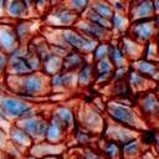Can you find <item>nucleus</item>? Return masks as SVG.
<instances>
[{
    "mask_svg": "<svg viewBox=\"0 0 159 159\" xmlns=\"http://www.w3.org/2000/svg\"><path fill=\"white\" fill-rule=\"evenodd\" d=\"M52 118L57 119L65 128L66 130L70 133L75 132V125H76V116H75V112L70 108V107H65V106H61V107H57L52 111Z\"/></svg>",
    "mask_w": 159,
    "mask_h": 159,
    "instance_id": "nucleus-22",
    "label": "nucleus"
},
{
    "mask_svg": "<svg viewBox=\"0 0 159 159\" xmlns=\"http://www.w3.org/2000/svg\"><path fill=\"white\" fill-rule=\"evenodd\" d=\"M127 81H128V84H129V88L132 89V92L133 93H140V94L150 92L157 84V82L148 80L147 77L142 76L140 73H138L137 71H134L132 68L129 71Z\"/></svg>",
    "mask_w": 159,
    "mask_h": 159,
    "instance_id": "nucleus-19",
    "label": "nucleus"
},
{
    "mask_svg": "<svg viewBox=\"0 0 159 159\" xmlns=\"http://www.w3.org/2000/svg\"><path fill=\"white\" fill-rule=\"evenodd\" d=\"M104 111L107 112L109 119L127 128L140 132L142 129H145L148 125L139 114L138 109H134L132 106H129L123 101H118V99L109 101L106 104Z\"/></svg>",
    "mask_w": 159,
    "mask_h": 159,
    "instance_id": "nucleus-2",
    "label": "nucleus"
},
{
    "mask_svg": "<svg viewBox=\"0 0 159 159\" xmlns=\"http://www.w3.org/2000/svg\"><path fill=\"white\" fill-rule=\"evenodd\" d=\"M62 71H63V58L52 53L46 60L42 61V72L46 76L52 77Z\"/></svg>",
    "mask_w": 159,
    "mask_h": 159,
    "instance_id": "nucleus-27",
    "label": "nucleus"
},
{
    "mask_svg": "<svg viewBox=\"0 0 159 159\" xmlns=\"http://www.w3.org/2000/svg\"><path fill=\"white\" fill-rule=\"evenodd\" d=\"M5 10H6V1H0V16L1 15H6Z\"/></svg>",
    "mask_w": 159,
    "mask_h": 159,
    "instance_id": "nucleus-43",
    "label": "nucleus"
},
{
    "mask_svg": "<svg viewBox=\"0 0 159 159\" xmlns=\"http://www.w3.org/2000/svg\"><path fill=\"white\" fill-rule=\"evenodd\" d=\"M26 51H27V46H20L11 56H9L6 72H5L7 76H26L32 73L31 68L29 67L24 57Z\"/></svg>",
    "mask_w": 159,
    "mask_h": 159,
    "instance_id": "nucleus-12",
    "label": "nucleus"
},
{
    "mask_svg": "<svg viewBox=\"0 0 159 159\" xmlns=\"http://www.w3.org/2000/svg\"><path fill=\"white\" fill-rule=\"evenodd\" d=\"M43 159H50V158H43Z\"/></svg>",
    "mask_w": 159,
    "mask_h": 159,
    "instance_id": "nucleus-48",
    "label": "nucleus"
},
{
    "mask_svg": "<svg viewBox=\"0 0 159 159\" xmlns=\"http://www.w3.org/2000/svg\"><path fill=\"white\" fill-rule=\"evenodd\" d=\"M109 53H111V42H99L91 55L92 62L96 63V62L107 60L109 58Z\"/></svg>",
    "mask_w": 159,
    "mask_h": 159,
    "instance_id": "nucleus-33",
    "label": "nucleus"
},
{
    "mask_svg": "<svg viewBox=\"0 0 159 159\" xmlns=\"http://www.w3.org/2000/svg\"><path fill=\"white\" fill-rule=\"evenodd\" d=\"M129 71H130V66L129 67H118V68H116L114 72H113L112 82H122V81H125L128 78Z\"/></svg>",
    "mask_w": 159,
    "mask_h": 159,
    "instance_id": "nucleus-37",
    "label": "nucleus"
},
{
    "mask_svg": "<svg viewBox=\"0 0 159 159\" xmlns=\"http://www.w3.org/2000/svg\"><path fill=\"white\" fill-rule=\"evenodd\" d=\"M130 19L128 16V14H118L114 12L113 17L111 19V31L113 34V39L114 36H124L128 34V30L130 27Z\"/></svg>",
    "mask_w": 159,
    "mask_h": 159,
    "instance_id": "nucleus-24",
    "label": "nucleus"
},
{
    "mask_svg": "<svg viewBox=\"0 0 159 159\" xmlns=\"http://www.w3.org/2000/svg\"><path fill=\"white\" fill-rule=\"evenodd\" d=\"M114 12L118 14H128L129 11V2L127 1H109Z\"/></svg>",
    "mask_w": 159,
    "mask_h": 159,
    "instance_id": "nucleus-39",
    "label": "nucleus"
},
{
    "mask_svg": "<svg viewBox=\"0 0 159 159\" xmlns=\"http://www.w3.org/2000/svg\"><path fill=\"white\" fill-rule=\"evenodd\" d=\"M103 134H104V138L114 140V142L119 143L120 145H123L133 139L140 138V132H138L135 129L127 128L124 125H120L109 118L106 122V128H104Z\"/></svg>",
    "mask_w": 159,
    "mask_h": 159,
    "instance_id": "nucleus-10",
    "label": "nucleus"
},
{
    "mask_svg": "<svg viewBox=\"0 0 159 159\" xmlns=\"http://www.w3.org/2000/svg\"><path fill=\"white\" fill-rule=\"evenodd\" d=\"M32 24H34V21H31V20H21V21H16V24L14 25L21 46H25V43L27 46L30 43V41H31L30 37H31V34L34 32Z\"/></svg>",
    "mask_w": 159,
    "mask_h": 159,
    "instance_id": "nucleus-30",
    "label": "nucleus"
},
{
    "mask_svg": "<svg viewBox=\"0 0 159 159\" xmlns=\"http://www.w3.org/2000/svg\"><path fill=\"white\" fill-rule=\"evenodd\" d=\"M15 124L19 125L32 139L34 144L40 143V142H45L48 119L43 118L42 116L36 113V114L25 117L22 119H19L17 122H15Z\"/></svg>",
    "mask_w": 159,
    "mask_h": 159,
    "instance_id": "nucleus-6",
    "label": "nucleus"
},
{
    "mask_svg": "<svg viewBox=\"0 0 159 159\" xmlns=\"http://www.w3.org/2000/svg\"><path fill=\"white\" fill-rule=\"evenodd\" d=\"M0 159H10V158H9L6 154H5V155H4V154H1V152H0Z\"/></svg>",
    "mask_w": 159,
    "mask_h": 159,
    "instance_id": "nucleus-46",
    "label": "nucleus"
},
{
    "mask_svg": "<svg viewBox=\"0 0 159 159\" xmlns=\"http://www.w3.org/2000/svg\"><path fill=\"white\" fill-rule=\"evenodd\" d=\"M50 84H51L52 92L67 93L68 91L75 89V87H78L77 72L62 71V72L50 77Z\"/></svg>",
    "mask_w": 159,
    "mask_h": 159,
    "instance_id": "nucleus-14",
    "label": "nucleus"
},
{
    "mask_svg": "<svg viewBox=\"0 0 159 159\" xmlns=\"http://www.w3.org/2000/svg\"><path fill=\"white\" fill-rule=\"evenodd\" d=\"M26 159H36V158H34V157H31V155H29Z\"/></svg>",
    "mask_w": 159,
    "mask_h": 159,
    "instance_id": "nucleus-47",
    "label": "nucleus"
},
{
    "mask_svg": "<svg viewBox=\"0 0 159 159\" xmlns=\"http://www.w3.org/2000/svg\"><path fill=\"white\" fill-rule=\"evenodd\" d=\"M80 122L82 124V129L88 133H103L106 128L107 119L102 117L98 109L93 106H86L80 113Z\"/></svg>",
    "mask_w": 159,
    "mask_h": 159,
    "instance_id": "nucleus-9",
    "label": "nucleus"
},
{
    "mask_svg": "<svg viewBox=\"0 0 159 159\" xmlns=\"http://www.w3.org/2000/svg\"><path fill=\"white\" fill-rule=\"evenodd\" d=\"M5 14L7 17L14 19L16 21H21V20H27L30 19V11L29 7L26 5V1H6V10Z\"/></svg>",
    "mask_w": 159,
    "mask_h": 159,
    "instance_id": "nucleus-23",
    "label": "nucleus"
},
{
    "mask_svg": "<svg viewBox=\"0 0 159 159\" xmlns=\"http://www.w3.org/2000/svg\"><path fill=\"white\" fill-rule=\"evenodd\" d=\"M138 159H158V155L153 152V150H150V149H147Z\"/></svg>",
    "mask_w": 159,
    "mask_h": 159,
    "instance_id": "nucleus-42",
    "label": "nucleus"
},
{
    "mask_svg": "<svg viewBox=\"0 0 159 159\" xmlns=\"http://www.w3.org/2000/svg\"><path fill=\"white\" fill-rule=\"evenodd\" d=\"M21 46L15 26L5 22H0V50L7 55L11 56L19 47Z\"/></svg>",
    "mask_w": 159,
    "mask_h": 159,
    "instance_id": "nucleus-13",
    "label": "nucleus"
},
{
    "mask_svg": "<svg viewBox=\"0 0 159 159\" xmlns=\"http://www.w3.org/2000/svg\"><path fill=\"white\" fill-rule=\"evenodd\" d=\"M77 80H78V87H88L89 84L94 83L96 71H94V63L92 61H88L77 72Z\"/></svg>",
    "mask_w": 159,
    "mask_h": 159,
    "instance_id": "nucleus-29",
    "label": "nucleus"
},
{
    "mask_svg": "<svg viewBox=\"0 0 159 159\" xmlns=\"http://www.w3.org/2000/svg\"><path fill=\"white\" fill-rule=\"evenodd\" d=\"M128 36L142 45H147L149 42L157 41L159 39V30L154 22V19L134 21L130 24L128 30Z\"/></svg>",
    "mask_w": 159,
    "mask_h": 159,
    "instance_id": "nucleus-7",
    "label": "nucleus"
},
{
    "mask_svg": "<svg viewBox=\"0 0 159 159\" xmlns=\"http://www.w3.org/2000/svg\"><path fill=\"white\" fill-rule=\"evenodd\" d=\"M117 42H118L120 50L123 51L124 56L128 58V61L130 63L144 57V45L137 42L130 36L124 35V36L119 37V40Z\"/></svg>",
    "mask_w": 159,
    "mask_h": 159,
    "instance_id": "nucleus-16",
    "label": "nucleus"
},
{
    "mask_svg": "<svg viewBox=\"0 0 159 159\" xmlns=\"http://www.w3.org/2000/svg\"><path fill=\"white\" fill-rule=\"evenodd\" d=\"M154 2V9H155V15H159V0L153 1Z\"/></svg>",
    "mask_w": 159,
    "mask_h": 159,
    "instance_id": "nucleus-44",
    "label": "nucleus"
},
{
    "mask_svg": "<svg viewBox=\"0 0 159 159\" xmlns=\"http://www.w3.org/2000/svg\"><path fill=\"white\" fill-rule=\"evenodd\" d=\"M158 159H159V158H158Z\"/></svg>",
    "mask_w": 159,
    "mask_h": 159,
    "instance_id": "nucleus-49",
    "label": "nucleus"
},
{
    "mask_svg": "<svg viewBox=\"0 0 159 159\" xmlns=\"http://www.w3.org/2000/svg\"><path fill=\"white\" fill-rule=\"evenodd\" d=\"M128 16L132 22L154 19L155 9L153 1H130Z\"/></svg>",
    "mask_w": 159,
    "mask_h": 159,
    "instance_id": "nucleus-15",
    "label": "nucleus"
},
{
    "mask_svg": "<svg viewBox=\"0 0 159 159\" xmlns=\"http://www.w3.org/2000/svg\"><path fill=\"white\" fill-rule=\"evenodd\" d=\"M154 22H155V25H157V27L159 30V15H155L154 16Z\"/></svg>",
    "mask_w": 159,
    "mask_h": 159,
    "instance_id": "nucleus-45",
    "label": "nucleus"
},
{
    "mask_svg": "<svg viewBox=\"0 0 159 159\" xmlns=\"http://www.w3.org/2000/svg\"><path fill=\"white\" fill-rule=\"evenodd\" d=\"M101 153L106 159H123L122 157V145L114 140L103 138L99 142Z\"/></svg>",
    "mask_w": 159,
    "mask_h": 159,
    "instance_id": "nucleus-25",
    "label": "nucleus"
},
{
    "mask_svg": "<svg viewBox=\"0 0 159 159\" xmlns=\"http://www.w3.org/2000/svg\"><path fill=\"white\" fill-rule=\"evenodd\" d=\"M10 150H12L14 153L21 154L17 149H15V148L11 145V143H10V140H9V137H7V132H6L4 128L0 127V152H5V154H6L7 157H10Z\"/></svg>",
    "mask_w": 159,
    "mask_h": 159,
    "instance_id": "nucleus-36",
    "label": "nucleus"
},
{
    "mask_svg": "<svg viewBox=\"0 0 159 159\" xmlns=\"http://www.w3.org/2000/svg\"><path fill=\"white\" fill-rule=\"evenodd\" d=\"M62 152H63V144H51L45 140V142L35 143L29 150V154L36 159H43L50 157H60Z\"/></svg>",
    "mask_w": 159,
    "mask_h": 159,
    "instance_id": "nucleus-18",
    "label": "nucleus"
},
{
    "mask_svg": "<svg viewBox=\"0 0 159 159\" xmlns=\"http://www.w3.org/2000/svg\"><path fill=\"white\" fill-rule=\"evenodd\" d=\"M6 86L20 98H39L51 92L50 77L42 71L26 76H7Z\"/></svg>",
    "mask_w": 159,
    "mask_h": 159,
    "instance_id": "nucleus-1",
    "label": "nucleus"
},
{
    "mask_svg": "<svg viewBox=\"0 0 159 159\" xmlns=\"http://www.w3.org/2000/svg\"><path fill=\"white\" fill-rule=\"evenodd\" d=\"M89 2L91 1H84V0H72V1H63V5L81 16L89 7Z\"/></svg>",
    "mask_w": 159,
    "mask_h": 159,
    "instance_id": "nucleus-35",
    "label": "nucleus"
},
{
    "mask_svg": "<svg viewBox=\"0 0 159 159\" xmlns=\"http://www.w3.org/2000/svg\"><path fill=\"white\" fill-rule=\"evenodd\" d=\"M109 60L112 61V63L114 65L116 68H118V67H129V66H130V62H129L128 58L124 56V53H123V51L120 50L118 42H114L113 40L111 41Z\"/></svg>",
    "mask_w": 159,
    "mask_h": 159,
    "instance_id": "nucleus-31",
    "label": "nucleus"
},
{
    "mask_svg": "<svg viewBox=\"0 0 159 159\" xmlns=\"http://www.w3.org/2000/svg\"><path fill=\"white\" fill-rule=\"evenodd\" d=\"M82 17L86 19V20H88V21H91V22H94V24H97V25H99V26H102V27H104V29L111 30V20H107V19L99 16V15L96 14L93 10H91L89 7L87 9V11L83 14Z\"/></svg>",
    "mask_w": 159,
    "mask_h": 159,
    "instance_id": "nucleus-34",
    "label": "nucleus"
},
{
    "mask_svg": "<svg viewBox=\"0 0 159 159\" xmlns=\"http://www.w3.org/2000/svg\"><path fill=\"white\" fill-rule=\"evenodd\" d=\"M53 5L55 7H51L45 15V24L52 29L75 27L81 16L65 6L63 2H53Z\"/></svg>",
    "mask_w": 159,
    "mask_h": 159,
    "instance_id": "nucleus-5",
    "label": "nucleus"
},
{
    "mask_svg": "<svg viewBox=\"0 0 159 159\" xmlns=\"http://www.w3.org/2000/svg\"><path fill=\"white\" fill-rule=\"evenodd\" d=\"M61 37L62 42L70 48V51H77L83 55H92L99 42L88 39L75 27L70 29H55Z\"/></svg>",
    "mask_w": 159,
    "mask_h": 159,
    "instance_id": "nucleus-4",
    "label": "nucleus"
},
{
    "mask_svg": "<svg viewBox=\"0 0 159 159\" xmlns=\"http://www.w3.org/2000/svg\"><path fill=\"white\" fill-rule=\"evenodd\" d=\"M86 55L80 53L77 51H71L63 58V71L70 72H78L88 61L84 58Z\"/></svg>",
    "mask_w": 159,
    "mask_h": 159,
    "instance_id": "nucleus-26",
    "label": "nucleus"
},
{
    "mask_svg": "<svg viewBox=\"0 0 159 159\" xmlns=\"http://www.w3.org/2000/svg\"><path fill=\"white\" fill-rule=\"evenodd\" d=\"M7 61H9V56H7V55H5V53L0 50V75L6 72Z\"/></svg>",
    "mask_w": 159,
    "mask_h": 159,
    "instance_id": "nucleus-41",
    "label": "nucleus"
},
{
    "mask_svg": "<svg viewBox=\"0 0 159 159\" xmlns=\"http://www.w3.org/2000/svg\"><path fill=\"white\" fill-rule=\"evenodd\" d=\"M7 137H9V140L11 143V145L15 149H17L20 153H22V152H27L29 153V150L34 145L32 139L19 125H16L15 123L7 130Z\"/></svg>",
    "mask_w": 159,
    "mask_h": 159,
    "instance_id": "nucleus-17",
    "label": "nucleus"
},
{
    "mask_svg": "<svg viewBox=\"0 0 159 159\" xmlns=\"http://www.w3.org/2000/svg\"><path fill=\"white\" fill-rule=\"evenodd\" d=\"M130 68L140 73L142 76L147 77L148 80L153 82L159 81V63L153 62L145 58H140L138 61H134L130 63Z\"/></svg>",
    "mask_w": 159,
    "mask_h": 159,
    "instance_id": "nucleus-20",
    "label": "nucleus"
},
{
    "mask_svg": "<svg viewBox=\"0 0 159 159\" xmlns=\"http://www.w3.org/2000/svg\"><path fill=\"white\" fill-rule=\"evenodd\" d=\"M89 9L107 20H111L114 15V10L109 1H91Z\"/></svg>",
    "mask_w": 159,
    "mask_h": 159,
    "instance_id": "nucleus-32",
    "label": "nucleus"
},
{
    "mask_svg": "<svg viewBox=\"0 0 159 159\" xmlns=\"http://www.w3.org/2000/svg\"><path fill=\"white\" fill-rule=\"evenodd\" d=\"M75 138H76V140H77L81 145H83V147H88L89 143L92 142L91 133H88V132H86V130H83V129H77Z\"/></svg>",
    "mask_w": 159,
    "mask_h": 159,
    "instance_id": "nucleus-38",
    "label": "nucleus"
},
{
    "mask_svg": "<svg viewBox=\"0 0 159 159\" xmlns=\"http://www.w3.org/2000/svg\"><path fill=\"white\" fill-rule=\"evenodd\" d=\"M68 132L66 128L55 118L50 117L48 118V125L46 130V137L45 140L51 143V144H63Z\"/></svg>",
    "mask_w": 159,
    "mask_h": 159,
    "instance_id": "nucleus-21",
    "label": "nucleus"
},
{
    "mask_svg": "<svg viewBox=\"0 0 159 159\" xmlns=\"http://www.w3.org/2000/svg\"><path fill=\"white\" fill-rule=\"evenodd\" d=\"M75 29L78 30L84 36H87L88 39L94 40L97 42H111L113 40V34L111 30L104 29L94 22H91V21L83 19L82 16L76 22Z\"/></svg>",
    "mask_w": 159,
    "mask_h": 159,
    "instance_id": "nucleus-11",
    "label": "nucleus"
},
{
    "mask_svg": "<svg viewBox=\"0 0 159 159\" xmlns=\"http://www.w3.org/2000/svg\"><path fill=\"white\" fill-rule=\"evenodd\" d=\"M82 155H83V159H106L102 153H99L89 147H84V149L82 150Z\"/></svg>",
    "mask_w": 159,
    "mask_h": 159,
    "instance_id": "nucleus-40",
    "label": "nucleus"
},
{
    "mask_svg": "<svg viewBox=\"0 0 159 159\" xmlns=\"http://www.w3.org/2000/svg\"><path fill=\"white\" fill-rule=\"evenodd\" d=\"M143 143L140 138L133 139L122 145V157L123 159H138L144 153Z\"/></svg>",
    "mask_w": 159,
    "mask_h": 159,
    "instance_id": "nucleus-28",
    "label": "nucleus"
},
{
    "mask_svg": "<svg viewBox=\"0 0 159 159\" xmlns=\"http://www.w3.org/2000/svg\"><path fill=\"white\" fill-rule=\"evenodd\" d=\"M137 108L148 125L153 119L159 120V96L157 92L150 91L140 94V97L137 99Z\"/></svg>",
    "mask_w": 159,
    "mask_h": 159,
    "instance_id": "nucleus-8",
    "label": "nucleus"
},
{
    "mask_svg": "<svg viewBox=\"0 0 159 159\" xmlns=\"http://www.w3.org/2000/svg\"><path fill=\"white\" fill-rule=\"evenodd\" d=\"M0 109L11 123L36 114V104H34L29 99L4 93L0 94Z\"/></svg>",
    "mask_w": 159,
    "mask_h": 159,
    "instance_id": "nucleus-3",
    "label": "nucleus"
}]
</instances>
